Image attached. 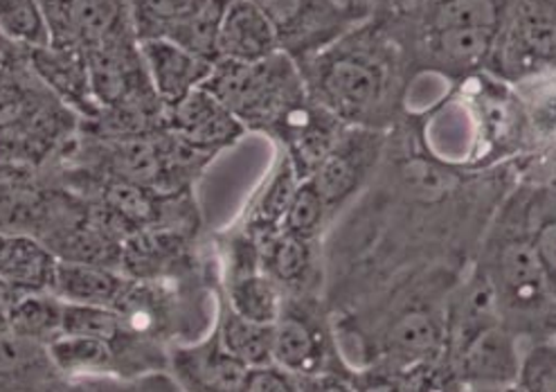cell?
I'll list each match as a JSON object with an SVG mask.
<instances>
[{
    "label": "cell",
    "instance_id": "obj_1",
    "mask_svg": "<svg viewBox=\"0 0 556 392\" xmlns=\"http://www.w3.org/2000/svg\"><path fill=\"white\" fill-rule=\"evenodd\" d=\"M306 93L348 127L383 131L404 100L408 56L381 18H367L298 62Z\"/></svg>",
    "mask_w": 556,
    "mask_h": 392
},
{
    "label": "cell",
    "instance_id": "obj_2",
    "mask_svg": "<svg viewBox=\"0 0 556 392\" xmlns=\"http://www.w3.org/2000/svg\"><path fill=\"white\" fill-rule=\"evenodd\" d=\"M516 0H413L381 18L413 71L471 77L486 73Z\"/></svg>",
    "mask_w": 556,
    "mask_h": 392
},
{
    "label": "cell",
    "instance_id": "obj_3",
    "mask_svg": "<svg viewBox=\"0 0 556 392\" xmlns=\"http://www.w3.org/2000/svg\"><path fill=\"white\" fill-rule=\"evenodd\" d=\"M480 268L496 295L503 323L522 343L556 337V298L532 244L528 217L525 230L509 228L493 237Z\"/></svg>",
    "mask_w": 556,
    "mask_h": 392
},
{
    "label": "cell",
    "instance_id": "obj_4",
    "mask_svg": "<svg viewBox=\"0 0 556 392\" xmlns=\"http://www.w3.org/2000/svg\"><path fill=\"white\" fill-rule=\"evenodd\" d=\"M249 129L275 138L287 119L308 100L300 66L287 52L257 64L216 62L203 84Z\"/></svg>",
    "mask_w": 556,
    "mask_h": 392
},
{
    "label": "cell",
    "instance_id": "obj_5",
    "mask_svg": "<svg viewBox=\"0 0 556 392\" xmlns=\"http://www.w3.org/2000/svg\"><path fill=\"white\" fill-rule=\"evenodd\" d=\"M556 73V0H516L486 75L518 86Z\"/></svg>",
    "mask_w": 556,
    "mask_h": 392
},
{
    "label": "cell",
    "instance_id": "obj_6",
    "mask_svg": "<svg viewBox=\"0 0 556 392\" xmlns=\"http://www.w3.org/2000/svg\"><path fill=\"white\" fill-rule=\"evenodd\" d=\"M275 27L282 52L295 62L316 54L354 25L372 18L350 0H251Z\"/></svg>",
    "mask_w": 556,
    "mask_h": 392
},
{
    "label": "cell",
    "instance_id": "obj_7",
    "mask_svg": "<svg viewBox=\"0 0 556 392\" xmlns=\"http://www.w3.org/2000/svg\"><path fill=\"white\" fill-rule=\"evenodd\" d=\"M329 327L302 305H287L273 325V364L293 377L348 372Z\"/></svg>",
    "mask_w": 556,
    "mask_h": 392
},
{
    "label": "cell",
    "instance_id": "obj_8",
    "mask_svg": "<svg viewBox=\"0 0 556 392\" xmlns=\"http://www.w3.org/2000/svg\"><path fill=\"white\" fill-rule=\"evenodd\" d=\"M514 142L545 180H556V73L511 86Z\"/></svg>",
    "mask_w": 556,
    "mask_h": 392
},
{
    "label": "cell",
    "instance_id": "obj_9",
    "mask_svg": "<svg viewBox=\"0 0 556 392\" xmlns=\"http://www.w3.org/2000/svg\"><path fill=\"white\" fill-rule=\"evenodd\" d=\"M383 134L377 129L348 127L329 156L308 176L323 197L329 215L358 192L363 180L381 159Z\"/></svg>",
    "mask_w": 556,
    "mask_h": 392
},
{
    "label": "cell",
    "instance_id": "obj_10",
    "mask_svg": "<svg viewBox=\"0 0 556 392\" xmlns=\"http://www.w3.org/2000/svg\"><path fill=\"white\" fill-rule=\"evenodd\" d=\"M165 129L203 159L224 152L245 134L239 119L203 86L165 111Z\"/></svg>",
    "mask_w": 556,
    "mask_h": 392
},
{
    "label": "cell",
    "instance_id": "obj_11",
    "mask_svg": "<svg viewBox=\"0 0 556 392\" xmlns=\"http://www.w3.org/2000/svg\"><path fill=\"white\" fill-rule=\"evenodd\" d=\"M444 356L467 390L503 388L518 381L522 341L505 323H496Z\"/></svg>",
    "mask_w": 556,
    "mask_h": 392
},
{
    "label": "cell",
    "instance_id": "obj_12",
    "mask_svg": "<svg viewBox=\"0 0 556 392\" xmlns=\"http://www.w3.org/2000/svg\"><path fill=\"white\" fill-rule=\"evenodd\" d=\"M25 54L37 77L50 88V93L61 104L86 119L100 117V104L96 96H92L90 71L84 50L43 46L25 50Z\"/></svg>",
    "mask_w": 556,
    "mask_h": 392
},
{
    "label": "cell",
    "instance_id": "obj_13",
    "mask_svg": "<svg viewBox=\"0 0 556 392\" xmlns=\"http://www.w3.org/2000/svg\"><path fill=\"white\" fill-rule=\"evenodd\" d=\"M140 52L153 93L159 96L165 109L176 106L192 90L203 86L214 68L207 59L167 39L140 41Z\"/></svg>",
    "mask_w": 556,
    "mask_h": 392
},
{
    "label": "cell",
    "instance_id": "obj_14",
    "mask_svg": "<svg viewBox=\"0 0 556 392\" xmlns=\"http://www.w3.org/2000/svg\"><path fill=\"white\" fill-rule=\"evenodd\" d=\"M282 52L275 27L251 0H228L216 35V56L219 62L257 64Z\"/></svg>",
    "mask_w": 556,
    "mask_h": 392
},
{
    "label": "cell",
    "instance_id": "obj_15",
    "mask_svg": "<svg viewBox=\"0 0 556 392\" xmlns=\"http://www.w3.org/2000/svg\"><path fill=\"white\" fill-rule=\"evenodd\" d=\"M131 282L111 266L59 260L50 293L66 305H90L117 309Z\"/></svg>",
    "mask_w": 556,
    "mask_h": 392
},
{
    "label": "cell",
    "instance_id": "obj_16",
    "mask_svg": "<svg viewBox=\"0 0 556 392\" xmlns=\"http://www.w3.org/2000/svg\"><path fill=\"white\" fill-rule=\"evenodd\" d=\"M59 257L33 235L0 232V278L21 293H50Z\"/></svg>",
    "mask_w": 556,
    "mask_h": 392
},
{
    "label": "cell",
    "instance_id": "obj_17",
    "mask_svg": "<svg viewBox=\"0 0 556 392\" xmlns=\"http://www.w3.org/2000/svg\"><path fill=\"white\" fill-rule=\"evenodd\" d=\"M228 307L245 320L260 325H275L285 309V291L262 264L230 268L228 282Z\"/></svg>",
    "mask_w": 556,
    "mask_h": 392
},
{
    "label": "cell",
    "instance_id": "obj_18",
    "mask_svg": "<svg viewBox=\"0 0 556 392\" xmlns=\"http://www.w3.org/2000/svg\"><path fill=\"white\" fill-rule=\"evenodd\" d=\"M314 244L316 241L289 235L285 230L268 237L262 244H257L264 274L280 284L282 291L304 289L314 274Z\"/></svg>",
    "mask_w": 556,
    "mask_h": 392
},
{
    "label": "cell",
    "instance_id": "obj_19",
    "mask_svg": "<svg viewBox=\"0 0 556 392\" xmlns=\"http://www.w3.org/2000/svg\"><path fill=\"white\" fill-rule=\"evenodd\" d=\"M203 0H125L138 41H178L182 29L201 10Z\"/></svg>",
    "mask_w": 556,
    "mask_h": 392
},
{
    "label": "cell",
    "instance_id": "obj_20",
    "mask_svg": "<svg viewBox=\"0 0 556 392\" xmlns=\"http://www.w3.org/2000/svg\"><path fill=\"white\" fill-rule=\"evenodd\" d=\"M300 180L302 178L298 176L295 167L285 156L280 165H277V169L273 172L262 194L257 197L249 215V222H245V235H249L255 244H262V241L282 230L289 203L300 186Z\"/></svg>",
    "mask_w": 556,
    "mask_h": 392
},
{
    "label": "cell",
    "instance_id": "obj_21",
    "mask_svg": "<svg viewBox=\"0 0 556 392\" xmlns=\"http://www.w3.org/2000/svg\"><path fill=\"white\" fill-rule=\"evenodd\" d=\"M52 364L68 377L104 379L115 375V352L113 343L92 337L59 334L48 345Z\"/></svg>",
    "mask_w": 556,
    "mask_h": 392
},
{
    "label": "cell",
    "instance_id": "obj_22",
    "mask_svg": "<svg viewBox=\"0 0 556 392\" xmlns=\"http://www.w3.org/2000/svg\"><path fill=\"white\" fill-rule=\"evenodd\" d=\"M64 303L52 293H25L8 309V327L27 343L50 345L61 334Z\"/></svg>",
    "mask_w": 556,
    "mask_h": 392
},
{
    "label": "cell",
    "instance_id": "obj_23",
    "mask_svg": "<svg viewBox=\"0 0 556 392\" xmlns=\"http://www.w3.org/2000/svg\"><path fill=\"white\" fill-rule=\"evenodd\" d=\"M216 337L224 350L249 370L273 364V325L245 320L226 305Z\"/></svg>",
    "mask_w": 556,
    "mask_h": 392
},
{
    "label": "cell",
    "instance_id": "obj_24",
    "mask_svg": "<svg viewBox=\"0 0 556 392\" xmlns=\"http://www.w3.org/2000/svg\"><path fill=\"white\" fill-rule=\"evenodd\" d=\"M0 37L21 50L50 46L39 0H0Z\"/></svg>",
    "mask_w": 556,
    "mask_h": 392
},
{
    "label": "cell",
    "instance_id": "obj_25",
    "mask_svg": "<svg viewBox=\"0 0 556 392\" xmlns=\"http://www.w3.org/2000/svg\"><path fill=\"white\" fill-rule=\"evenodd\" d=\"M61 334L92 337V339H104L109 343H115L119 337L127 334V325L117 309L64 303Z\"/></svg>",
    "mask_w": 556,
    "mask_h": 392
},
{
    "label": "cell",
    "instance_id": "obj_26",
    "mask_svg": "<svg viewBox=\"0 0 556 392\" xmlns=\"http://www.w3.org/2000/svg\"><path fill=\"white\" fill-rule=\"evenodd\" d=\"M528 226L549 289L556 298V186H549L547 194L539 197L536 203L530 205Z\"/></svg>",
    "mask_w": 556,
    "mask_h": 392
},
{
    "label": "cell",
    "instance_id": "obj_27",
    "mask_svg": "<svg viewBox=\"0 0 556 392\" xmlns=\"http://www.w3.org/2000/svg\"><path fill=\"white\" fill-rule=\"evenodd\" d=\"M104 205L109 207L113 219L127 226H136L140 230L153 219H159V201L151 194V190L122 178L109 188Z\"/></svg>",
    "mask_w": 556,
    "mask_h": 392
},
{
    "label": "cell",
    "instance_id": "obj_28",
    "mask_svg": "<svg viewBox=\"0 0 556 392\" xmlns=\"http://www.w3.org/2000/svg\"><path fill=\"white\" fill-rule=\"evenodd\" d=\"M329 217V210L314 188V184L308 178L300 180V186L289 203L287 217L282 224V230L308 241H316L318 235L323 232V226Z\"/></svg>",
    "mask_w": 556,
    "mask_h": 392
},
{
    "label": "cell",
    "instance_id": "obj_29",
    "mask_svg": "<svg viewBox=\"0 0 556 392\" xmlns=\"http://www.w3.org/2000/svg\"><path fill=\"white\" fill-rule=\"evenodd\" d=\"M516 385L522 392H556V339L522 343Z\"/></svg>",
    "mask_w": 556,
    "mask_h": 392
},
{
    "label": "cell",
    "instance_id": "obj_30",
    "mask_svg": "<svg viewBox=\"0 0 556 392\" xmlns=\"http://www.w3.org/2000/svg\"><path fill=\"white\" fill-rule=\"evenodd\" d=\"M404 392H465V383L459 381L455 368L446 356L428 361L406 375L399 377Z\"/></svg>",
    "mask_w": 556,
    "mask_h": 392
},
{
    "label": "cell",
    "instance_id": "obj_31",
    "mask_svg": "<svg viewBox=\"0 0 556 392\" xmlns=\"http://www.w3.org/2000/svg\"><path fill=\"white\" fill-rule=\"evenodd\" d=\"M104 392H188L174 372L149 370L127 379L102 381Z\"/></svg>",
    "mask_w": 556,
    "mask_h": 392
},
{
    "label": "cell",
    "instance_id": "obj_32",
    "mask_svg": "<svg viewBox=\"0 0 556 392\" xmlns=\"http://www.w3.org/2000/svg\"><path fill=\"white\" fill-rule=\"evenodd\" d=\"M239 392H300V385L291 372L268 364L245 372Z\"/></svg>",
    "mask_w": 556,
    "mask_h": 392
},
{
    "label": "cell",
    "instance_id": "obj_33",
    "mask_svg": "<svg viewBox=\"0 0 556 392\" xmlns=\"http://www.w3.org/2000/svg\"><path fill=\"white\" fill-rule=\"evenodd\" d=\"M295 379L300 392H358L352 372H320Z\"/></svg>",
    "mask_w": 556,
    "mask_h": 392
},
{
    "label": "cell",
    "instance_id": "obj_34",
    "mask_svg": "<svg viewBox=\"0 0 556 392\" xmlns=\"http://www.w3.org/2000/svg\"><path fill=\"white\" fill-rule=\"evenodd\" d=\"M352 379H354L358 392H404L399 377H394L386 370H379V368L352 372Z\"/></svg>",
    "mask_w": 556,
    "mask_h": 392
},
{
    "label": "cell",
    "instance_id": "obj_35",
    "mask_svg": "<svg viewBox=\"0 0 556 392\" xmlns=\"http://www.w3.org/2000/svg\"><path fill=\"white\" fill-rule=\"evenodd\" d=\"M410 3H413V0H372V16L375 18L392 16V14H396L399 10H404Z\"/></svg>",
    "mask_w": 556,
    "mask_h": 392
},
{
    "label": "cell",
    "instance_id": "obj_36",
    "mask_svg": "<svg viewBox=\"0 0 556 392\" xmlns=\"http://www.w3.org/2000/svg\"><path fill=\"white\" fill-rule=\"evenodd\" d=\"M21 295H25V293L16 291L12 284H8L3 278H0V307H3V309H10Z\"/></svg>",
    "mask_w": 556,
    "mask_h": 392
},
{
    "label": "cell",
    "instance_id": "obj_37",
    "mask_svg": "<svg viewBox=\"0 0 556 392\" xmlns=\"http://www.w3.org/2000/svg\"><path fill=\"white\" fill-rule=\"evenodd\" d=\"M465 392H522V390L514 383V385H503V388H476V390H465Z\"/></svg>",
    "mask_w": 556,
    "mask_h": 392
},
{
    "label": "cell",
    "instance_id": "obj_38",
    "mask_svg": "<svg viewBox=\"0 0 556 392\" xmlns=\"http://www.w3.org/2000/svg\"><path fill=\"white\" fill-rule=\"evenodd\" d=\"M14 50H16V46L8 43L3 37H0V62H3V59H8Z\"/></svg>",
    "mask_w": 556,
    "mask_h": 392
},
{
    "label": "cell",
    "instance_id": "obj_39",
    "mask_svg": "<svg viewBox=\"0 0 556 392\" xmlns=\"http://www.w3.org/2000/svg\"><path fill=\"white\" fill-rule=\"evenodd\" d=\"M81 392H104V388H102V381H96V379H90L84 388H81Z\"/></svg>",
    "mask_w": 556,
    "mask_h": 392
},
{
    "label": "cell",
    "instance_id": "obj_40",
    "mask_svg": "<svg viewBox=\"0 0 556 392\" xmlns=\"http://www.w3.org/2000/svg\"><path fill=\"white\" fill-rule=\"evenodd\" d=\"M8 327V309L0 307V329Z\"/></svg>",
    "mask_w": 556,
    "mask_h": 392
},
{
    "label": "cell",
    "instance_id": "obj_41",
    "mask_svg": "<svg viewBox=\"0 0 556 392\" xmlns=\"http://www.w3.org/2000/svg\"><path fill=\"white\" fill-rule=\"evenodd\" d=\"M554 339H556V337H554Z\"/></svg>",
    "mask_w": 556,
    "mask_h": 392
}]
</instances>
